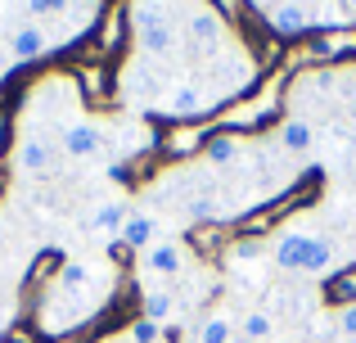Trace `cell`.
<instances>
[{
  "label": "cell",
  "instance_id": "16",
  "mask_svg": "<svg viewBox=\"0 0 356 343\" xmlns=\"http://www.w3.org/2000/svg\"><path fill=\"white\" fill-rule=\"evenodd\" d=\"M270 335H275V317H270L266 308L243 312V321H239V339L243 343H266Z\"/></svg>",
  "mask_w": 356,
  "mask_h": 343
},
{
  "label": "cell",
  "instance_id": "11",
  "mask_svg": "<svg viewBox=\"0 0 356 343\" xmlns=\"http://www.w3.org/2000/svg\"><path fill=\"white\" fill-rule=\"evenodd\" d=\"M122 244L131 248H154L158 244V217L154 212H127V221H122Z\"/></svg>",
  "mask_w": 356,
  "mask_h": 343
},
{
  "label": "cell",
  "instance_id": "10",
  "mask_svg": "<svg viewBox=\"0 0 356 343\" xmlns=\"http://www.w3.org/2000/svg\"><path fill=\"white\" fill-rule=\"evenodd\" d=\"M145 271L163 276V280L181 276L185 271V244H181V239H158L154 248H145Z\"/></svg>",
  "mask_w": 356,
  "mask_h": 343
},
{
  "label": "cell",
  "instance_id": "27",
  "mask_svg": "<svg viewBox=\"0 0 356 343\" xmlns=\"http://www.w3.org/2000/svg\"><path fill=\"white\" fill-rule=\"evenodd\" d=\"M343 5V14H348V23H356V0H339Z\"/></svg>",
  "mask_w": 356,
  "mask_h": 343
},
{
  "label": "cell",
  "instance_id": "12",
  "mask_svg": "<svg viewBox=\"0 0 356 343\" xmlns=\"http://www.w3.org/2000/svg\"><path fill=\"white\" fill-rule=\"evenodd\" d=\"M275 141H280V150H284V154H307L316 145V131H312V122H307L302 113H293L284 127H280Z\"/></svg>",
  "mask_w": 356,
  "mask_h": 343
},
{
  "label": "cell",
  "instance_id": "2",
  "mask_svg": "<svg viewBox=\"0 0 356 343\" xmlns=\"http://www.w3.org/2000/svg\"><path fill=\"white\" fill-rule=\"evenodd\" d=\"M163 95H167L163 63L136 54V59L127 63V72H122V99L136 104V109H145V104H163Z\"/></svg>",
  "mask_w": 356,
  "mask_h": 343
},
{
  "label": "cell",
  "instance_id": "1",
  "mask_svg": "<svg viewBox=\"0 0 356 343\" xmlns=\"http://www.w3.org/2000/svg\"><path fill=\"white\" fill-rule=\"evenodd\" d=\"M181 45L194 54V59H217L221 50H230V23L217 14L212 5H194L181 23Z\"/></svg>",
  "mask_w": 356,
  "mask_h": 343
},
{
  "label": "cell",
  "instance_id": "15",
  "mask_svg": "<svg viewBox=\"0 0 356 343\" xmlns=\"http://www.w3.org/2000/svg\"><path fill=\"white\" fill-rule=\"evenodd\" d=\"M127 199H104V203H95L90 208V230H108V235H122V221H127Z\"/></svg>",
  "mask_w": 356,
  "mask_h": 343
},
{
  "label": "cell",
  "instance_id": "4",
  "mask_svg": "<svg viewBox=\"0 0 356 343\" xmlns=\"http://www.w3.org/2000/svg\"><path fill=\"white\" fill-rule=\"evenodd\" d=\"M212 72L221 77V99L243 90L252 77H257V63H252V54L243 50V45H230V50H221L217 59H212Z\"/></svg>",
  "mask_w": 356,
  "mask_h": 343
},
{
  "label": "cell",
  "instance_id": "26",
  "mask_svg": "<svg viewBox=\"0 0 356 343\" xmlns=\"http://www.w3.org/2000/svg\"><path fill=\"white\" fill-rule=\"evenodd\" d=\"M343 113H348V122L356 127V95H352V99H343Z\"/></svg>",
  "mask_w": 356,
  "mask_h": 343
},
{
  "label": "cell",
  "instance_id": "23",
  "mask_svg": "<svg viewBox=\"0 0 356 343\" xmlns=\"http://www.w3.org/2000/svg\"><path fill=\"white\" fill-rule=\"evenodd\" d=\"M261 253H266V244H261V239H239V244L230 248V257H235V262H257Z\"/></svg>",
  "mask_w": 356,
  "mask_h": 343
},
{
  "label": "cell",
  "instance_id": "13",
  "mask_svg": "<svg viewBox=\"0 0 356 343\" xmlns=\"http://www.w3.org/2000/svg\"><path fill=\"white\" fill-rule=\"evenodd\" d=\"M339 262L343 257L334 253V244L330 239H312V248H307V262H302V276H330V271H339Z\"/></svg>",
  "mask_w": 356,
  "mask_h": 343
},
{
  "label": "cell",
  "instance_id": "9",
  "mask_svg": "<svg viewBox=\"0 0 356 343\" xmlns=\"http://www.w3.org/2000/svg\"><path fill=\"white\" fill-rule=\"evenodd\" d=\"M312 239H316V235H307V230H284V235H275V239L266 244V253H270V262H275L280 271H302Z\"/></svg>",
  "mask_w": 356,
  "mask_h": 343
},
{
  "label": "cell",
  "instance_id": "28",
  "mask_svg": "<svg viewBox=\"0 0 356 343\" xmlns=\"http://www.w3.org/2000/svg\"><path fill=\"white\" fill-rule=\"evenodd\" d=\"M5 68H9V54H5V50H0V77H5Z\"/></svg>",
  "mask_w": 356,
  "mask_h": 343
},
{
  "label": "cell",
  "instance_id": "21",
  "mask_svg": "<svg viewBox=\"0 0 356 343\" xmlns=\"http://www.w3.org/2000/svg\"><path fill=\"white\" fill-rule=\"evenodd\" d=\"M321 9H312V27H339V23H348V14H343V5L339 0H316Z\"/></svg>",
  "mask_w": 356,
  "mask_h": 343
},
{
  "label": "cell",
  "instance_id": "6",
  "mask_svg": "<svg viewBox=\"0 0 356 343\" xmlns=\"http://www.w3.org/2000/svg\"><path fill=\"white\" fill-rule=\"evenodd\" d=\"M212 104H217V99H212L194 77L172 81V86H167V95H163V113H172V118H199V113H208Z\"/></svg>",
  "mask_w": 356,
  "mask_h": 343
},
{
  "label": "cell",
  "instance_id": "25",
  "mask_svg": "<svg viewBox=\"0 0 356 343\" xmlns=\"http://www.w3.org/2000/svg\"><path fill=\"white\" fill-rule=\"evenodd\" d=\"M339 50H343V41H334V36H325V41H316V45H312L316 59H334Z\"/></svg>",
  "mask_w": 356,
  "mask_h": 343
},
{
  "label": "cell",
  "instance_id": "19",
  "mask_svg": "<svg viewBox=\"0 0 356 343\" xmlns=\"http://www.w3.org/2000/svg\"><path fill=\"white\" fill-rule=\"evenodd\" d=\"M176 312V303H172V294L167 289H154V294H145V321H154V326H163L167 317Z\"/></svg>",
  "mask_w": 356,
  "mask_h": 343
},
{
  "label": "cell",
  "instance_id": "18",
  "mask_svg": "<svg viewBox=\"0 0 356 343\" xmlns=\"http://www.w3.org/2000/svg\"><path fill=\"white\" fill-rule=\"evenodd\" d=\"M203 150H208L212 168H230V163H239V141H235V136H212Z\"/></svg>",
  "mask_w": 356,
  "mask_h": 343
},
{
  "label": "cell",
  "instance_id": "20",
  "mask_svg": "<svg viewBox=\"0 0 356 343\" xmlns=\"http://www.w3.org/2000/svg\"><path fill=\"white\" fill-rule=\"evenodd\" d=\"M23 5H27V18H36V23H54L72 0H23Z\"/></svg>",
  "mask_w": 356,
  "mask_h": 343
},
{
  "label": "cell",
  "instance_id": "22",
  "mask_svg": "<svg viewBox=\"0 0 356 343\" xmlns=\"http://www.w3.org/2000/svg\"><path fill=\"white\" fill-rule=\"evenodd\" d=\"M131 343H163V326H154V321L140 317L136 326H131Z\"/></svg>",
  "mask_w": 356,
  "mask_h": 343
},
{
  "label": "cell",
  "instance_id": "29",
  "mask_svg": "<svg viewBox=\"0 0 356 343\" xmlns=\"http://www.w3.org/2000/svg\"><path fill=\"white\" fill-rule=\"evenodd\" d=\"M252 5H257V9H270V5H280V0H252Z\"/></svg>",
  "mask_w": 356,
  "mask_h": 343
},
{
  "label": "cell",
  "instance_id": "5",
  "mask_svg": "<svg viewBox=\"0 0 356 343\" xmlns=\"http://www.w3.org/2000/svg\"><path fill=\"white\" fill-rule=\"evenodd\" d=\"M54 163H59V145H54L50 136L32 131V136H23V141H18L14 168L23 172V176H45V172H54Z\"/></svg>",
  "mask_w": 356,
  "mask_h": 343
},
{
  "label": "cell",
  "instance_id": "17",
  "mask_svg": "<svg viewBox=\"0 0 356 343\" xmlns=\"http://www.w3.org/2000/svg\"><path fill=\"white\" fill-rule=\"evenodd\" d=\"M95 280V271H90V262H81V257H72V262H63V271H59V280H54V289L68 298V294H77V289H86V285Z\"/></svg>",
  "mask_w": 356,
  "mask_h": 343
},
{
  "label": "cell",
  "instance_id": "24",
  "mask_svg": "<svg viewBox=\"0 0 356 343\" xmlns=\"http://www.w3.org/2000/svg\"><path fill=\"white\" fill-rule=\"evenodd\" d=\"M334 326H339V335H343V339H356V303H348V308H339Z\"/></svg>",
  "mask_w": 356,
  "mask_h": 343
},
{
  "label": "cell",
  "instance_id": "3",
  "mask_svg": "<svg viewBox=\"0 0 356 343\" xmlns=\"http://www.w3.org/2000/svg\"><path fill=\"white\" fill-rule=\"evenodd\" d=\"M45 50H54L50 23H36V18H27V23L9 27V41H5L9 63H32V59H41Z\"/></svg>",
  "mask_w": 356,
  "mask_h": 343
},
{
  "label": "cell",
  "instance_id": "8",
  "mask_svg": "<svg viewBox=\"0 0 356 343\" xmlns=\"http://www.w3.org/2000/svg\"><path fill=\"white\" fill-rule=\"evenodd\" d=\"M312 5H316V0H280V5L261 9V14H266L270 32L298 36V32H307V27H312Z\"/></svg>",
  "mask_w": 356,
  "mask_h": 343
},
{
  "label": "cell",
  "instance_id": "7",
  "mask_svg": "<svg viewBox=\"0 0 356 343\" xmlns=\"http://www.w3.org/2000/svg\"><path fill=\"white\" fill-rule=\"evenodd\" d=\"M59 150L68 154V159H90V154L104 150V127H99L95 118H72L59 131Z\"/></svg>",
  "mask_w": 356,
  "mask_h": 343
},
{
  "label": "cell",
  "instance_id": "14",
  "mask_svg": "<svg viewBox=\"0 0 356 343\" xmlns=\"http://www.w3.org/2000/svg\"><path fill=\"white\" fill-rule=\"evenodd\" d=\"M235 339H239V326L226 312H212V317L199 321V330H194V343H235Z\"/></svg>",
  "mask_w": 356,
  "mask_h": 343
},
{
  "label": "cell",
  "instance_id": "30",
  "mask_svg": "<svg viewBox=\"0 0 356 343\" xmlns=\"http://www.w3.org/2000/svg\"><path fill=\"white\" fill-rule=\"evenodd\" d=\"M167 5H199V0H167Z\"/></svg>",
  "mask_w": 356,
  "mask_h": 343
}]
</instances>
